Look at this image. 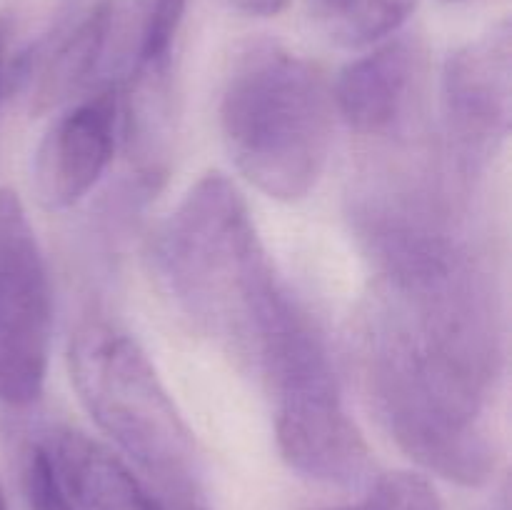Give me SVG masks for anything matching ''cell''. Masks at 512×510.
<instances>
[{
    "label": "cell",
    "mask_w": 512,
    "mask_h": 510,
    "mask_svg": "<svg viewBox=\"0 0 512 510\" xmlns=\"http://www.w3.org/2000/svg\"><path fill=\"white\" fill-rule=\"evenodd\" d=\"M370 403L408 458L438 478L480 488L498 468L490 395L495 360L375 295L360 333Z\"/></svg>",
    "instance_id": "6da1fadb"
},
{
    "label": "cell",
    "mask_w": 512,
    "mask_h": 510,
    "mask_svg": "<svg viewBox=\"0 0 512 510\" xmlns=\"http://www.w3.org/2000/svg\"><path fill=\"white\" fill-rule=\"evenodd\" d=\"M250 355L273 395L275 440L285 463L315 483H365L373 458L345 410L328 343L280 280L255 315Z\"/></svg>",
    "instance_id": "7a4b0ae2"
},
{
    "label": "cell",
    "mask_w": 512,
    "mask_h": 510,
    "mask_svg": "<svg viewBox=\"0 0 512 510\" xmlns=\"http://www.w3.org/2000/svg\"><path fill=\"white\" fill-rule=\"evenodd\" d=\"M333 85L310 60L258 45L230 75L220 125L235 168L268 198L293 203L315 190L335 130Z\"/></svg>",
    "instance_id": "3957f363"
},
{
    "label": "cell",
    "mask_w": 512,
    "mask_h": 510,
    "mask_svg": "<svg viewBox=\"0 0 512 510\" xmlns=\"http://www.w3.org/2000/svg\"><path fill=\"white\" fill-rule=\"evenodd\" d=\"M158 265L198 328L250 355L255 315L280 278L225 175H203L185 193L160 235Z\"/></svg>",
    "instance_id": "277c9868"
},
{
    "label": "cell",
    "mask_w": 512,
    "mask_h": 510,
    "mask_svg": "<svg viewBox=\"0 0 512 510\" xmlns=\"http://www.w3.org/2000/svg\"><path fill=\"white\" fill-rule=\"evenodd\" d=\"M68 360L80 403L155 493H205L193 430L138 340L90 320L75 330Z\"/></svg>",
    "instance_id": "5b68a950"
},
{
    "label": "cell",
    "mask_w": 512,
    "mask_h": 510,
    "mask_svg": "<svg viewBox=\"0 0 512 510\" xmlns=\"http://www.w3.org/2000/svg\"><path fill=\"white\" fill-rule=\"evenodd\" d=\"M53 290L18 193L0 188V403L25 408L48 375Z\"/></svg>",
    "instance_id": "8992f818"
},
{
    "label": "cell",
    "mask_w": 512,
    "mask_h": 510,
    "mask_svg": "<svg viewBox=\"0 0 512 510\" xmlns=\"http://www.w3.org/2000/svg\"><path fill=\"white\" fill-rule=\"evenodd\" d=\"M443 110L450 138L468 160L488 158L505 143L512 113L508 20L450 53L443 68Z\"/></svg>",
    "instance_id": "52a82bcc"
},
{
    "label": "cell",
    "mask_w": 512,
    "mask_h": 510,
    "mask_svg": "<svg viewBox=\"0 0 512 510\" xmlns=\"http://www.w3.org/2000/svg\"><path fill=\"white\" fill-rule=\"evenodd\" d=\"M120 98L115 85L65 110L33 155V190L45 210H68L98 185L115 150Z\"/></svg>",
    "instance_id": "ba28073f"
},
{
    "label": "cell",
    "mask_w": 512,
    "mask_h": 510,
    "mask_svg": "<svg viewBox=\"0 0 512 510\" xmlns=\"http://www.w3.org/2000/svg\"><path fill=\"white\" fill-rule=\"evenodd\" d=\"M113 0H73L58 23L13 68L15 85L28 90L35 115L58 108L90 83L113 33Z\"/></svg>",
    "instance_id": "9c48e42d"
},
{
    "label": "cell",
    "mask_w": 512,
    "mask_h": 510,
    "mask_svg": "<svg viewBox=\"0 0 512 510\" xmlns=\"http://www.w3.org/2000/svg\"><path fill=\"white\" fill-rule=\"evenodd\" d=\"M425 48L398 35L353 60L335 80V113L363 135H393L408 125L425 78Z\"/></svg>",
    "instance_id": "30bf717a"
},
{
    "label": "cell",
    "mask_w": 512,
    "mask_h": 510,
    "mask_svg": "<svg viewBox=\"0 0 512 510\" xmlns=\"http://www.w3.org/2000/svg\"><path fill=\"white\" fill-rule=\"evenodd\" d=\"M43 448L78 510H160L158 495L133 465L80 430H55Z\"/></svg>",
    "instance_id": "8fae6325"
},
{
    "label": "cell",
    "mask_w": 512,
    "mask_h": 510,
    "mask_svg": "<svg viewBox=\"0 0 512 510\" xmlns=\"http://www.w3.org/2000/svg\"><path fill=\"white\" fill-rule=\"evenodd\" d=\"M418 0H315L325 33L343 48H365L393 35Z\"/></svg>",
    "instance_id": "7c38bea8"
},
{
    "label": "cell",
    "mask_w": 512,
    "mask_h": 510,
    "mask_svg": "<svg viewBox=\"0 0 512 510\" xmlns=\"http://www.w3.org/2000/svg\"><path fill=\"white\" fill-rule=\"evenodd\" d=\"M185 10L188 0H150L130 73H170V53Z\"/></svg>",
    "instance_id": "4fadbf2b"
},
{
    "label": "cell",
    "mask_w": 512,
    "mask_h": 510,
    "mask_svg": "<svg viewBox=\"0 0 512 510\" xmlns=\"http://www.w3.org/2000/svg\"><path fill=\"white\" fill-rule=\"evenodd\" d=\"M340 510H445L438 490L423 473L395 470L370 485L368 495Z\"/></svg>",
    "instance_id": "5bb4252c"
},
{
    "label": "cell",
    "mask_w": 512,
    "mask_h": 510,
    "mask_svg": "<svg viewBox=\"0 0 512 510\" xmlns=\"http://www.w3.org/2000/svg\"><path fill=\"white\" fill-rule=\"evenodd\" d=\"M23 490L30 510H78L60 485L43 443H35L25 458Z\"/></svg>",
    "instance_id": "9a60e30c"
},
{
    "label": "cell",
    "mask_w": 512,
    "mask_h": 510,
    "mask_svg": "<svg viewBox=\"0 0 512 510\" xmlns=\"http://www.w3.org/2000/svg\"><path fill=\"white\" fill-rule=\"evenodd\" d=\"M238 13L250 18H275L290 5V0H228Z\"/></svg>",
    "instance_id": "2e32d148"
},
{
    "label": "cell",
    "mask_w": 512,
    "mask_h": 510,
    "mask_svg": "<svg viewBox=\"0 0 512 510\" xmlns=\"http://www.w3.org/2000/svg\"><path fill=\"white\" fill-rule=\"evenodd\" d=\"M8 38H10V23L5 18H0V90H3V78H5V50H8Z\"/></svg>",
    "instance_id": "e0dca14e"
},
{
    "label": "cell",
    "mask_w": 512,
    "mask_h": 510,
    "mask_svg": "<svg viewBox=\"0 0 512 510\" xmlns=\"http://www.w3.org/2000/svg\"><path fill=\"white\" fill-rule=\"evenodd\" d=\"M450 5H468V3H478V0H445Z\"/></svg>",
    "instance_id": "ac0fdd59"
},
{
    "label": "cell",
    "mask_w": 512,
    "mask_h": 510,
    "mask_svg": "<svg viewBox=\"0 0 512 510\" xmlns=\"http://www.w3.org/2000/svg\"><path fill=\"white\" fill-rule=\"evenodd\" d=\"M0 510H8V500H5L3 488H0Z\"/></svg>",
    "instance_id": "d6986e66"
},
{
    "label": "cell",
    "mask_w": 512,
    "mask_h": 510,
    "mask_svg": "<svg viewBox=\"0 0 512 510\" xmlns=\"http://www.w3.org/2000/svg\"><path fill=\"white\" fill-rule=\"evenodd\" d=\"M500 510H508V498L503 500V508H500Z\"/></svg>",
    "instance_id": "ffe728a7"
}]
</instances>
